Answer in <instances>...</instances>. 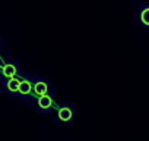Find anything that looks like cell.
I'll return each mask as SVG.
<instances>
[{
    "mask_svg": "<svg viewBox=\"0 0 149 141\" xmlns=\"http://www.w3.org/2000/svg\"><path fill=\"white\" fill-rule=\"evenodd\" d=\"M15 74H16V68L13 65H5L3 66V75L5 77L12 78V77H15Z\"/></svg>",
    "mask_w": 149,
    "mask_h": 141,
    "instance_id": "3957f363",
    "label": "cell"
},
{
    "mask_svg": "<svg viewBox=\"0 0 149 141\" xmlns=\"http://www.w3.org/2000/svg\"><path fill=\"white\" fill-rule=\"evenodd\" d=\"M140 19L145 25H149V8H146L145 11H142V15H140Z\"/></svg>",
    "mask_w": 149,
    "mask_h": 141,
    "instance_id": "52a82bcc",
    "label": "cell"
},
{
    "mask_svg": "<svg viewBox=\"0 0 149 141\" xmlns=\"http://www.w3.org/2000/svg\"><path fill=\"white\" fill-rule=\"evenodd\" d=\"M34 90H35V94H40V96H41V94H45V93H47L48 87H47L45 82H37Z\"/></svg>",
    "mask_w": 149,
    "mask_h": 141,
    "instance_id": "8992f818",
    "label": "cell"
},
{
    "mask_svg": "<svg viewBox=\"0 0 149 141\" xmlns=\"http://www.w3.org/2000/svg\"><path fill=\"white\" fill-rule=\"evenodd\" d=\"M31 90H32V87H31V82L29 81H21L19 82V90L18 91L21 94H28Z\"/></svg>",
    "mask_w": 149,
    "mask_h": 141,
    "instance_id": "277c9868",
    "label": "cell"
},
{
    "mask_svg": "<svg viewBox=\"0 0 149 141\" xmlns=\"http://www.w3.org/2000/svg\"><path fill=\"white\" fill-rule=\"evenodd\" d=\"M51 103H53V100H51L50 96H47V93H45V94H41L40 99H38V106H40L42 110H48V109L51 107Z\"/></svg>",
    "mask_w": 149,
    "mask_h": 141,
    "instance_id": "6da1fadb",
    "label": "cell"
},
{
    "mask_svg": "<svg viewBox=\"0 0 149 141\" xmlns=\"http://www.w3.org/2000/svg\"><path fill=\"white\" fill-rule=\"evenodd\" d=\"M19 82H21V81L15 80L13 77H12V78H9V81H8V90H9V91H12V93L18 91V90H19Z\"/></svg>",
    "mask_w": 149,
    "mask_h": 141,
    "instance_id": "5b68a950",
    "label": "cell"
},
{
    "mask_svg": "<svg viewBox=\"0 0 149 141\" xmlns=\"http://www.w3.org/2000/svg\"><path fill=\"white\" fill-rule=\"evenodd\" d=\"M58 119L63 121V122H67L72 119V110L69 107H61L58 110Z\"/></svg>",
    "mask_w": 149,
    "mask_h": 141,
    "instance_id": "7a4b0ae2",
    "label": "cell"
}]
</instances>
